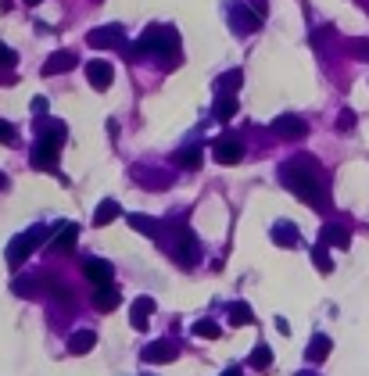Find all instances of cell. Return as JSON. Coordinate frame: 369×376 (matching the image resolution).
Instances as JSON below:
<instances>
[{
	"mask_svg": "<svg viewBox=\"0 0 369 376\" xmlns=\"http://www.w3.org/2000/svg\"><path fill=\"white\" fill-rule=\"evenodd\" d=\"M280 183L291 190L294 197H301L309 208L316 212H326L330 208V194H326V183H323V169L312 158H291L280 165Z\"/></svg>",
	"mask_w": 369,
	"mask_h": 376,
	"instance_id": "cell-1",
	"label": "cell"
},
{
	"mask_svg": "<svg viewBox=\"0 0 369 376\" xmlns=\"http://www.w3.org/2000/svg\"><path fill=\"white\" fill-rule=\"evenodd\" d=\"M147 54L176 61V54H179V36H176V29H172V26H151V29L129 47V57H133V61H136V57H147Z\"/></svg>",
	"mask_w": 369,
	"mask_h": 376,
	"instance_id": "cell-2",
	"label": "cell"
},
{
	"mask_svg": "<svg viewBox=\"0 0 369 376\" xmlns=\"http://www.w3.org/2000/svg\"><path fill=\"white\" fill-rule=\"evenodd\" d=\"M69 140V129L61 122H47L44 125V133L36 136L33 143V154L29 161L36 165V169H57V151H61V143Z\"/></svg>",
	"mask_w": 369,
	"mask_h": 376,
	"instance_id": "cell-3",
	"label": "cell"
},
{
	"mask_svg": "<svg viewBox=\"0 0 369 376\" xmlns=\"http://www.w3.org/2000/svg\"><path fill=\"white\" fill-rule=\"evenodd\" d=\"M172 258H176V265H183V269H194V265H197V258H201L197 237L190 233L187 226H179V229H176V247H172Z\"/></svg>",
	"mask_w": 369,
	"mask_h": 376,
	"instance_id": "cell-4",
	"label": "cell"
},
{
	"mask_svg": "<svg viewBox=\"0 0 369 376\" xmlns=\"http://www.w3.org/2000/svg\"><path fill=\"white\" fill-rule=\"evenodd\" d=\"M212 158H215L219 165H237V161L244 158V140H240L237 133L215 136V140H212Z\"/></svg>",
	"mask_w": 369,
	"mask_h": 376,
	"instance_id": "cell-5",
	"label": "cell"
},
{
	"mask_svg": "<svg viewBox=\"0 0 369 376\" xmlns=\"http://www.w3.org/2000/svg\"><path fill=\"white\" fill-rule=\"evenodd\" d=\"M230 26H233V33H240V36H251V33H258V26H262V18L251 11V4H244V0H237V4H230Z\"/></svg>",
	"mask_w": 369,
	"mask_h": 376,
	"instance_id": "cell-6",
	"label": "cell"
},
{
	"mask_svg": "<svg viewBox=\"0 0 369 376\" xmlns=\"http://www.w3.org/2000/svg\"><path fill=\"white\" fill-rule=\"evenodd\" d=\"M87 44L93 47V51H111V47H126V29L122 26H100V29H93V33H87Z\"/></svg>",
	"mask_w": 369,
	"mask_h": 376,
	"instance_id": "cell-7",
	"label": "cell"
},
{
	"mask_svg": "<svg viewBox=\"0 0 369 376\" xmlns=\"http://www.w3.org/2000/svg\"><path fill=\"white\" fill-rule=\"evenodd\" d=\"M269 129L276 136H283V140H301L305 133H309V122H305L301 115H276Z\"/></svg>",
	"mask_w": 369,
	"mask_h": 376,
	"instance_id": "cell-8",
	"label": "cell"
},
{
	"mask_svg": "<svg viewBox=\"0 0 369 376\" xmlns=\"http://www.w3.org/2000/svg\"><path fill=\"white\" fill-rule=\"evenodd\" d=\"M83 276L93 283V287H111V280H115V265L111 262H105V258H87L83 262Z\"/></svg>",
	"mask_w": 369,
	"mask_h": 376,
	"instance_id": "cell-9",
	"label": "cell"
},
{
	"mask_svg": "<svg viewBox=\"0 0 369 376\" xmlns=\"http://www.w3.org/2000/svg\"><path fill=\"white\" fill-rule=\"evenodd\" d=\"M140 359L143 362H176L179 359V344L176 341H154V344H147V348H143L140 351Z\"/></svg>",
	"mask_w": 369,
	"mask_h": 376,
	"instance_id": "cell-10",
	"label": "cell"
},
{
	"mask_svg": "<svg viewBox=\"0 0 369 376\" xmlns=\"http://www.w3.org/2000/svg\"><path fill=\"white\" fill-rule=\"evenodd\" d=\"M269 237H273L276 247H298L301 244V233H298V226L291 219H276L273 229H269Z\"/></svg>",
	"mask_w": 369,
	"mask_h": 376,
	"instance_id": "cell-11",
	"label": "cell"
},
{
	"mask_svg": "<svg viewBox=\"0 0 369 376\" xmlns=\"http://www.w3.org/2000/svg\"><path fill=\"white\" fill-rule=\"evenodd\" d=\"M87 79H90V87H93V90H108V87H111V79H115V69L108 65V61L93 57L90 65H87Z\"/></svg>",
	"mask_w": 369,
	"mask_h": 376,
	"instance_id": "cell-12",
	"label": "cell"
},
{
	"mask_svg": "<svg viewBox=\"0 0 369 376\" xmlns=\"http://www.w3.org/2000/svg\"><path fill=\"white\" fill-rule=\"evenodd\" d=\"M319 244H326V247H348V244H352V229L341 226V222H326L319 229Z\"/></svg>",
	"mask_w": 369,
	"mask_h": 376,
	"instance_id": "cell-13",
	"label": "cell"
},
{
	"mask_svg": "<svg viewBox=\"0 0 369 376\" xmlns=\"http://www.w3.org/2000/svg\"><path fill=\"white\" fill-rule=\"evenodd\" d=\"M151 316H154V298H136L133 305H129V323H133V330H147V323H151Z\"/></svg>",
	"mask_w": 369,
	"mask_h": 376,
	"instance_id": "cell-14",
	"label": "cell"
},
{
	"mask_svg": "<svg viewBox=\"0 0 369 376\" xmlns=\"http://www.w3.org/2000/svg\"><path fill=\"white\" fill-rule=\"evenodd\" d=\"M36 244L29 240V233H22V237H15L11 244H8V251H4V258H8V265L11 269H18V265H22L26 258H29V251H33Z\"/></svg>",
	"mask_w": 369,
	"mask_h": 376,
	"instance_id": "cell-15",
	"label": "cell"
},
{
	"mask_svg": "<svg viewBox=\"0 0 369 376\" xmlns=\"http://www.w3.org/2000/svg\"><path fill=\"white\" fill-rule=\"evenodd\" d=\"M154 172H161V169H147V165H133V169H129V176L140 186H154V190H161V186L172 183V176H154Z\"/></svg>",
	"mask_w": 369,
	"mask_h": 376,
	"instance_id": "cell-16",
	"label": "cell"
},
{
	"mask_svg": "<svg viewBox=\"0 0 369 376\" xmlns=\"http://www.w3.org/2000/svg\"><path fill=\"white\" fill-rule=\"evenodd\" d=\"M75 69V54L72 51H57L44 61V75H61V72H72Z\"/></svg>",
	"mask_w": 369,
	"mask_h": 376,
	"instance_id": "cell-17",
	"label": "cell"
},
{
	"mask_svg": "<svg viewBox=\"0 0 369 376\" xmlns=\"http://www.w3.org/2000/svg\"><path fill=\"white\" fill-rule=\"evenodd\" d=\"M240 82H244V72L240 69H230V72H222L215 79V97H233L240 90Z\"/></svg>",
	"mask_w": 369,
	"mask_h": 376,
	"instance_id": "cell-18",
	"label": "cell"
},
{
	"mask_svg": "<svg viewBox=\"0 0 369 376\" xmlns=\"http://www.w3.org/2000/svg\"><path fill=\"white\" fill-rule=\"evenodd\" d=\"M118 301H122V294H118L115 283H111V287H93V308H100V312H115Z\"/></svg>",
	"mask_w": 369,
	"mask_h": 376,
	"instance_id": "cell-19",
	"label": "cell"
},
{
	"mask_svg": "<svg viewBox=\"0 0 369 376\" xmlns=\"http://www.w3.org/2000/svg\"><path fill=\"white\" fill-rule=\"evenodd\" d=\"M54 251H72L75 247V237H79V226L75 222H57L54 226Z\"/></svg>",
	"mask_w": 369,
	"mask_h": 376,
	"instance_id": "cell-20",
	"label": "cell"
},
{
	"mask_svg": "<svg viewBox=\"0 0 369 376\" xmlns=\"http://www.w3.org/2000/svg\"><path fill=\"white\" fill-rule=\"evenodd\" d=\"M330 348H334V341L326 337V333H316V337L309 341V348H305V359H309V362H323L326 355H330Z\"/></svg>",
	"mask_w": 369,
	"mask_h": 376,
	"instance_id": "cell-21",
	"label": "cell"
},
{
	"mask_svg": "<svg viewBox=\"0 0 369 376\" xmlns=\"http://www.w3.org/2000/svg\"><path fill=\"white\" fill-rule=\"evenodd\" d=\"M93 344H97V333L93 330H75L72 337H69V351L72 355H87V351H93Z\"/></svg>",
	"mask_w": 369,
	"mask_h": 376,
	"instance_id": "cell-22",
	"label": "cell"
},
{
	"mask_svg": "<svg viewBox=\"0 0 369 376\" xmlns=\"http://www.w3.org/2000/svg\"><path fill=\"white\" fill-rule=\"evenodd\" d=\"M126 222L136 229V233H143V237H158V233H161V222H158V219H151V215L133 212V215H126Z\"/></svg>",
	"mask_w": 369,
	"mask_h": 376,
	"instance_id": "cell-23",
	"label": "cell"
},
{
	"mask_svg": "<svg viewBox=\"0 0 369 376\" xmlns=\"http://www.w3.org/2000/svg\"><path fill=\"white\" fill-rule=\"evenodd\" d=\"M172 165H179V169H197V165H201V147H197V143L179 147V151L172 154Z\"/></svg>",
	"mask_w": 369,
	"mask_h": 376,
	"instance_id": "cell-24",
	"label": "cell"
},
{
	"mask_svg": "<svg viewBox=\"0 0 369 376\" xmlns=\"http://www.w3.org/2000/svg\"><path fill=\"white\" fill-rule=\"evenodd\" d=\"M118 215H122V204L108 197V201H100V204H97V212H93V226H108V222H115Z\"/></svg>",
	"mask_w": 369,
	"mask_h": 376,
	"instance_id": "cell-25",
	"label": "cell"
},
{
	"mask_svg": "<svg viewBox=\"0 0 369 376\" xmlns=\"http://www.w3.org/2000/svg\"><path fill=\"white\" fill-rule=\"evenodd\" d=\"M230 323H233V326H251V323H255V312H251V305L233 301V305H230Z\"/></svg>",
	"mask_w": 369,
	"mask_h": 376,
	"instance_id": "cell-26",
	"label": "cell"
},
{
	"mask_svg": "<svg viewBox=\"0 0 369 376\" xmlns=\"http://www.w3.org/2000/svg\"><path fill=\"white\" fill-rule=\"evenodd\" d=\"M248 366H251V369H258V373H265V369L273 366V348H269V344H258V348L251 351Z\"/></svg>",
	"mask_w": 369,
	"mask_h": 376,
	"instance_id": "cell-27",
	"label": "cell"
},
{
	"mask_svg": "<svg viewBox=\"0 0 369 376\" xmlns=\"http://www.w3.org/2000/svg\"><path fill=\"white\" fill-rule=\"evenodd\" d=\"M312 265L319 269L323 276L334 273V258H330V247H326V244H316V247H312Z\"/></svg>",
	"mask_w": 369,
	"mask_h": 376,
	"instance_id": "cell-28",
	"label": "cell"
},
{
	"mask_svg": "<svg viewBox=\"0 0 369 376\" xmlns=\"http://www.w3.org/2000/svg\"><path fill=\"white\" fill-rule=\"evenodd\" d=\"M212 115H215L219 122H230V118L237 115V97H215V108H212Z\"/></svg>",
	"mask_w": 369,
	"mask_h": 376,
	"instance_id": "cell-29",
	"label": "cell"
},
{
	"mask_svg": "<svg viewBox=\"0 0 369 376\" xmlns=\"http://www.w3.org/2000/svg\"><path fill=\"white\" fill-rule=\"evenodd\" d=\"M219 323H212V319H201V323H194V337H208V341H215L219 337Z\"/></svg>",
	"mask_w": 369,
	"mask_h": 376,
	"instance_id": "cell-30",
	"label": "cell"
},
{
	"mask_svg": "<svg viewBox=\"0 0 369 376\" xmlns=\"http://www.w3.org/2000/svg\"><path fill=\"white\" fill-rule=\"evenodd\" d=\"M11 287H15V294H18V298H33V290H36V280H22V276H18Z\"/></svg>",
	"mask_w": 369,
	"mask_h": 376,
	"instance_id": "cell-31",
	"label": "cell"
},
{
	"mask_svg": "<svg viewBox=\"0 0 369 376\" xmlns=\"http://www.w3.org/2000/svg\"><path fill=\"white\" fill-rule=\"evenodd\" d=\"M348 51H352L359 61H369V39H352V44H348Z\"/></svg>",
	"mask_w": 369,
	"mask_h": 376,
	"instance_id": "cell-32",
	"label": "cell"
},
{
	"mask_svg": "<svg viewBox=\"0 0 369 376\" xmlns=\"http://www.w3.org/2000/svg\"><path fill=\"white\" fill-rule=\"evenodd\" d=\"M352 125H355V111H352V108H344V111L337 115V133H348Z\"/></svg>",
	"mask_w": 369,
	"mask_h": 376,
	"instance_id": "cell-33",
	"label": "cell"
},
{
	"mask_svg": "<svg viewBox=\"0 0 369 376\" xmlns=\"http://www.w3.org/2000/svg\"><path fill=\"white\" fill-rule=\"evenodd\" d=\"M0 65H8V69H15V65H18V54H15V47L0 44Z\"/></svg>",
	"mask_w": 369,
	"mask_h": 376,
	"instance_id": "cell-34",
	"label": "cell"
},
{
	"mask_svg": "<svg viewBox=\"0 0 369 376\" xmlns=\"http://www.w3.org/2000/svg\"><path fill=\"white\" fill-rule=\"evenodd\" d=\"M29 111H33L36 118H47V97H33V104H29Z\"/></svg>",
	"mask_w": 369,
	"mask_h": 376,
	"instance_id": "cell-35",
	"label": "cell"
},
{
	"mask_svg": "<svg viewBox=\"0 0 369 376\" xmlns=\"http://www.w3.org/2000/svg\"><path fill=\"white\" fill-rule=\"evenodd\" d=\"M15 136H18V133H15V125L0 118V143H15Z\"/></svg>",
	"mask_w": 369,
	"mask_h": 376,
	"instance_id": "cell-36",
	"label": "cell"
},
{
	"mask_svg": "<svg viewBox=\"0 0 369 376\" xmlns=\"http://www.w3.org/2000/svg\"><path fill=\"white\" fill-rule=\"evenodd\" d=\"M248 4H251V11H255L258 18H262L265 11H269V4H265V0H248Z\"/></svg>",
	"mask_w": 369,
	"mask_h": 376,
	"instance_id": "cell-37",
	"label": "cell"
},
{
	"mask_svg": "<svg viewBox=\"0 0 369 376\" xmlns=\"http://www.w3.org/2000/svg\"><path fill=\"white\" fill-rule=\"evenodd\" d=\"M276 330H280V333H291V323H287L283 316H276Z\"/></svg>",
	"mask_w": 369,
	"mask_h": 376,
	"instance_id": "cell-38",
	"label": "cell"
},
{
	"mask_svg": "<svg viewBox=\"0 0 369 376\" xmlns=\"http://www.w3.org/2000/svg\"><path fill=\"white\" fill-rule=\"evenodd\" d=\"M222 376H244V373H240V366H230V369L222 373Z\"/></svg>",
	"mask_w": 369,
	"mask_h": 376,
	"instance_id": "cell-39",
	"label": "cell"
},
{
	"mask_svg": "<svg viewBox=\"0 0 369 376\" xmlns=\"http://www.w3.org/2000/svg\"><path fill=\"white\" fill-rule=\"evenodd\" d=\"M294 376H319V373H312V369H301V373H294Z\"/></svg>",
	"mask_w": 369,
	"mask_h": 376,
	"instance_id": "cell-40",
	"label": "cell"
},
{
	"mask_svg": "<svg viewBox=\"0 0 369 376\" xmlns=\"http://www.w3.org/2000/svg\"><path fill=\"white\" fill-rule=\"evenodd\" d=\"M4 186H8V176H4V172H0V190H4Z\"/></svg>",
	"mask_w": 369,
	"mask_h": 376,
	"instance_id": "cell-41",
	"label": "cell"
},
{
	"mask_svg": "<svg viewBox=\"0 0 369 376\" xmlns=\"http://www.w3.org/2000/svg\"><path fill=\"white\" fill-rule=\"evenodd\" d=\"M26 4H33V8H36V4H44V0H26Z\"/></svg>",
	"mask_w": 369,
	"mask_h": 376,
	"instance_id": "cell-42",
	"label": "cell"
},
{
	"mask_svg": "<svg viewBox=\"0 0 369 376\" xmlns=\"http://www.w3.org/2000/svg\"><path fill=\"white\" fill-rule=\"evenodd\" d=\"M143 376H151V373H143Z\"/></svg>",
	"mask_w": 369,
	"mask_h": 376,
	"instance_id": "cell-43",
	"label": "cell"
}]
</instances>
